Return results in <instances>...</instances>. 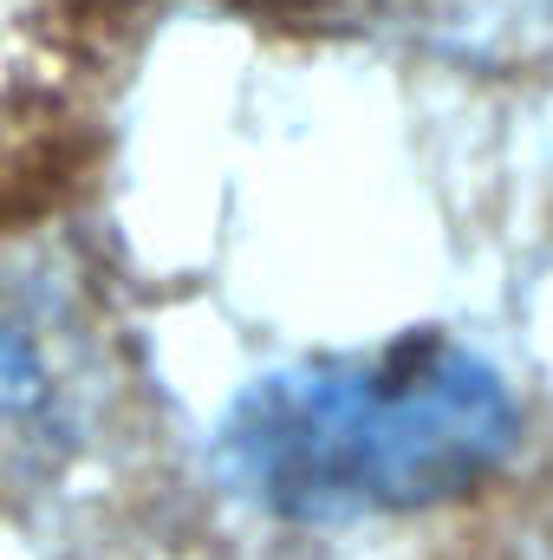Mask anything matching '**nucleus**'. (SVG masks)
Instances as JSON below:
<instances>
[{
	"instance_id": "1",
	"label": "nucleus",
	"mask_w": 553,
	"mask_h": 560,
	"mask_svg": "<svg viewBox=\"0 0 553 560\" xmlns=\"http://www.w3.org/2000/svg\"><path fill=\"white\" fill-rule=\"evenodd\" d=\"M508 392L462 346H404L313 392V456L352 495H436L508 443Z\"/></svg>"
},
{
	"instance_id": "2",
	"label": "nucleus",
	"mask_w": 553,
	"mask_h": 560,
	"mask_svg": "<svg viewBox=\"0 0 553 560\" xmlns=\"http://www.w3.org/2000/svg\"><path fill=\"white\" fill-rule=\"evenodd\" d=\"M66 423V378L52 359V313L0 287V482H26L52 463Z\"/></svg>"
}]
</instances>
